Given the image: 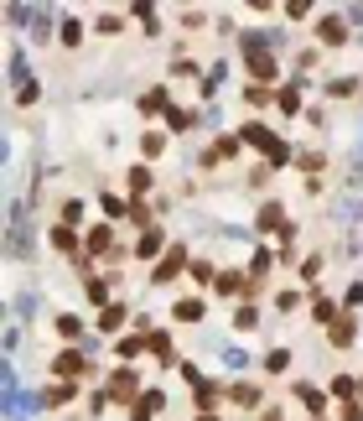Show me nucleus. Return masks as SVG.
Returning <instances> with one entry per match:
<instances>
[{"label": "nucleus", "mask_w": 363, "mask_h": 421, "mask_svg": "<svg viewBox=\"0 0 363 421\" xmlns=\"http://www.w3.org/2000/svg\"><path fill=\"white\" fill-rule=\"evenodd\" d=\"M104 390H110V401H130V396H136V370H114L110 375V385H104Z\"/></svg>", "instance_id": "nucleus-1"}, {"label": "nucleus", "mask_w": 363, "mask_h": 421, "mask_svg": "<svg viewBox=\"0 0 363 421\" xmlns=\"http://www.w3.org/2000/svg\"><path fill=\"white\" fill-rule=\"evenodd\" d=\"M145 349H151L161 364H177V344H171V333H166V328H156V333L145 338Z\"/></svg>", "instance_id": "nucleus-2"}, {"label": "nucleus", "mask_w": 363, "mask_h": 421, "mask_svg": "<svg viewBox=\"0 0 363 421\" xmlns=\"http://www.w3.org/2000/svg\"><path fill=\"white\" fill-rule=\"evenodd\" d=\"M244 63H249V73H254V78H260V84H270V78L280 73V63L270 58V52H249V58H244Z\"/></svg>", "instance_id": "nucleus-3"}, {"label": "nucleus", "mask_w": 363, "mask_h": 421, "mask_svg": "<svg viewBox=\"0 0 363 421\" xmlns=\"http://www.w3.org/2000/svg\"><path fill=\"white\" fill-rule=\"evenodd\" d=\"M182 260H187V250L177 245V250H171V255H166V266H156V271H151V281H156V286H166V281H171V276H177V271H182Z\"/></svg>", "instance_id": "nucleus-4"}, {"label": "nucleus", "mask_w": 363, "mask_h": 421, "mask_svg": "<svg viewBox=\"0 0 363 421\" xmlns=\"http://www.w3.org/2000/svg\"><path fill=\"white\" fill-rule=\"evenodd\" d=\"M228 401H234V406H244V411H249V406H260V385L239 380V385H228Z\"/></svg>", "instance_id": "nucleus-5"}, {"label": "nucleus", "mask_w": 363, "mask_h": 421, "mask_svg": "<svg viewBox=\"0 0 363 421\" xmlns=\"http://www.w3.org/2000/svg\"><path fill=\"white\" fill-rule=\"evenodd\" d=\"M192 406H197V416H203V411H213V406H218V385H213V380L192 385Z\"/></svg>", "instance_id": "nucleus-6"}, {"label": "nucleus", "mask_w": 363, "mask_h": 421, "mask_svg": "<svg viewBox=\"0 0 363 421\" xmlns=\"http://www.w3.org/2000/svg\"><path fill=\"white\" fill-rule=\"evenodd\" d=\"M140 110H145V115H166V110H171L166 89H145V94H140Z\"/></svg>", "instance_id": "nucleus-7"}, {"label": "nucleus", "mask_w": 363, "mask_h": 421, "mask_svg": "<svg viewBox=\"0 0 363 421\" xmlns=\"http://www.w3.org/2000/svg\"><path fill=\"white\" fill-rule=\"evenodd\" d=\"M312 323L332 328V323H338V302H332V297H317V302H312Z\"/></svg>", "instance_id": "nucleus-8"}, {"label": "nucleus", "mask_w": 363, "mask_h": 421, "mask_svg": "<svg viewBox=\"0 0 363 421\" xmlns=\"http://www.w3.org/2000/svg\"><path fill=\"white\" fill-rule=\"evenodd\" d=\"M125 318H130L125 302H110V307H104V318H99V328H104V333H114V328H125Z\"/></svg>", "instance_id": "nucleus-9"}, {"label": "nucleus", "mask_w": 363, "mask_h": 421, "mask_svg": "<svg viewBox=\"0 0 363 421\" xmlns=\"http://www.w3.org/2000/svg\"><path fill=\"white\" fill-rule=\"evenodd\" d=\"M260 229H291V224H286V208H280V203H265L260 208Z\"/></svg>", "instance_id": "nucleus-10"}, {"label": "nucleus", "mask_w": 363, "mask_h": 421, "mask_svg": "<svg viewBox=\"0 0 363 421\" xmlns=\"http://www.w3.org/2000/svg\"><path fill=\"white\" fill-rule=\"evenodd\" d=\"M203 312H208V307H203L197 297H182V302H177V323H203Z\"/></svg>", "instance_id": "nucleus-11"}, {"label": "nucleus", "mask_w": 363, "mask_h": 421, "mask_svg": "<svg viewBox=\"0 0 363 421\" xmlns=\"http://www.w3.org/2000/svg\"><path fill=\"white\" fill-rule=\"evenodd\" d=\"M161 245H166V234H161V229H145V240L136 245V255H140V260H151V255H161Z\"/></svg>", "instance_id": "nucleus-12"}, {"label": "nucleus", "mask_w": 363, "mask_h": 421, "mask_svg": "<svg viewBox=\"0 0 363 421\" xmlns=\"http://www.w3.org/2000/svg\"><path fill=\"white\" fill-rule=\"evenodd\" d=\"M73 396H78V385H68V380H62V385H52L47 396H42V406H68Z\"/></svg>", "instance_id": "nucleus-13"}, {"label": "nucleus", "mask_w": 363, "mask_h": 421, "mask_svg": "<svg viewBox=\"0 0 363 421\" xmlns=\"http://www.w3.org/2000/svg\"><path fill=\"white\" fill-rule=\"evenodd\" d=\"M317 32H322V42H332V47H338V42H343V37H348V26H343L338 16H327V21H322V26H317Z\"/></svg>", "instance_id": "nucleus-14"}, {"label": "nucleus", "mask_w": 363, "mask_h": 421, "mask_svg": "<svg viewBox=\"0 0 363 421\" xmlns=\"http://www.w3.org/2000/svg\"><path fill=\"white\" fill-rule=\"evenodd\" d=\"M140 151L145 156H161V151H166V130H145V136H140Z\"/></svg>", "instance_id": "nucleus-15"}, {"label": "nucleus", "mask_w": 363, "mask_h": 421, "mask_svg": "<svg viewBox=\"0 0 363 421\" xmlns=\"http://www.w3.org/2000/svg\"><path fill=\"white\" fill-rule=\"evenodd\" d=\"M114 354H119V359H140V354H145V338H119V344H114Z\"/></svg>", "instance_id": "nucleus-16"}, {"label": "nucleus", "mask_w": 363, "mask_h": 421, "mask_svg": "<svg viewBox=\"0 0 363 421\" xmlns=\"http://www.w3.org/2000/svg\"><path fill=\"white\" fill-rule=\"evenodd\" d=\"M73 245H78V229L58 224V229H52V250H73Z\"/></svg>", "instance_id": "nucleus-17"}, {"label": "nucleus", "mask_w": 363, "mask_h": 421, "mask_svg": "<svg viewBox=\"0 0 363 421\" xmlns=\"http://www.w3.org/2000/svg\"><path fill=\"white\" fill-rule=\"evenodd\" d=\"M234 328H239V333H254V328H260V312H254V307H239L234 312Z\"/></svg>", "instance_id": "nucleus-18"}, {"label": "nucleus", "mask_w": 363, "mask_h": 421, "mask_svg": "<svg viewBox=\"0 0 363 421\" xmlns=\"http://www.w3.org/2000/svg\"><path fill=\"white\" fill-rule=\"evenodd\" d=\"M275 104H280L286 115H296V110H301V94H296V89L286 84V89H275Z\"/></svg>", "instance_id": "nucleus-19"}, {"label": "nucleus", "mask_w": 363, "mask_h": 421, "mask_svg": "<svg viewBox=\"0 0 363 421\" xmlns=\"http://www.w3.org/2000/svg\"><path fill=\"white\" fill-rule=\"evenodd\" d=\"M62 224H68V229L84 224V198H68V203H62Z\"/></svg>", "instance_id": "nucleus-20"}, {"label": "nucleus", "mask_w": 363, "mask_h": 421, "mask_svg": "<svg viewBox=\"0 0 363 421\" xmlns=\"http://www.w3.org/2000/svg\"><path fill=\"white\" fill-rule=\"evenodd\" d=\"M104 214H110V219H125V214H130V203L119 198V193H104Z\"/></svg>", "instance_id": "nucleus-21"}, {"label": "nucleus", "mask_w": 363, "mask_h": 421, "mask_svg": "<svg viewBox=\"0 0 363 421\" xmlns=\"http://www.w3.org/2000/svg\"><path fill=\"white\" fill-rule=\"evenodd\" d=\"M275 94H270V89H265V84H249L244 89V104H254V110H260V104H270Z\"/></svg>", "instance_id": "nucleus-22"}, {"label": "nucleus", "mask_w": 363, "mask_h": 421, "mask_svg": "<svg viewBox=\"0 0 363 421\" xmlns=\"http://www.w3.org/2000/svg\"><path fill=\"white\" fill-rule=\"evenodd\" d=\"M84 42V21H62V47H78Z\"/></svg>", "instance_id": "nucleus-23"}, {"label": "nucleus", "mask_w": 363, "mask_h": 421, "mask_svg": "<svg viewBox=\"0 0 363 421\" xmlns=\"http://www.w3.org/2000/svg\"><path fill=\"white\" fill-rule=\"evenodd\" d=\"M130 193H151V172L145 167H130Z\"/></svg>", "instance_id": "nucleus-24"}, {"label": "nucleus", "mask_w": 363, "mask_h": 421, "mask_svg": "<svg viewBox=\"0 0 363 421\" xmlns=\"http://www.w3.org/2000/svg\"><path fill=\"white\" fill-rule=\"evenodd\" d=\"M47 32H52V11H37V21H32V37H37V42H47Z\"/></svg>", "instance_id": "nucleus-25"}, {"label": "nucleus", "mask_w": 363, "mask_h": 421, "mask_svg": "<svg viewBox=\"0 0 363 421\" xmlns=\"http://www.w3.org/2000/svg\"><path fill=\"white\" fill-rule=\"evenodd\" d=\"M58 333H62V338H78V333H84V323H78L73 312H62V318H58Z\"/></svg>", "instance_id": "nucleus-26"}, {"label": "nucleus", "mask_w": 363, "mask_h": 421, "mask_svg": "<svg viewBox=\"0 0 363 421\" xmlns=\"http://www.w3.org/2000/svg\"><path fill=\"white\" fill-rule=\"evenodd\" d=\"M187 276H192L197 286H208V281H213V266H208V260H192V266H187Z\"/></svg>", "instance_id": "nucleus-27"}, {"label": "nucleus", "mask_w": 363, "mask_h": 421, "mask_svg": "<svg viewBox=\"0 0 363 421\" xmlns=\"http://www.w3.org/2000/svg\"><path fill=\"white\" fill-rule=\"evenodd\" d=\"M296 396H301L306 406H312V411H322V406H327V401H322V390H317V385H296Z\"/></svg>", "instance_id": "nucleus-28"}, {"label": "nucleus", "mask_w": 363, "mask_h": 421, "mask_svg": "<svg viewBox=\"0 0 363 421\" xmlns=\"http://www.w3.org/2000/svg\"><path fill=\"white\" fill-rule=\"evenodd\" d=\"M296 307H301V292H291V286H286V292L275 297V312H296Z\"/></svg>", "instance_id": "nucleus-29"}, {"label": "nucleus", "mask_w": 363, "mask_h": 421, "mask_svg": "<svg viewBox=\"0 0 363 421\" xmlns=\"http://www.w3.org/2000/svg\"><path fill=\"white\" fill-rule=\"evenodd\" d=\"M332 344H338V349L353 344V323H332Z\"/></svg>", "instance_id": "nucleus-30"}, {"label": "nucleus", "mask_w": 363, "mask_h": 421, "mask_svg": "<svg viewBox=\"0 0 363 421\" xmlns=\"http://www.w3.org/2000/svg\"><path fill=\"white\" fill-rule=\"evenodd\" d=\"M332 396H338V401H348V396H358V385H353L348 375H338V380H332Z\"/></svg>", "instance_id": "nucleus-31"}, {"label": "nucleus", "mask_w": 363, "mask_h": 421, "mask_svg": "<svg viewBox=\"0 0 363 421\" xmlns=\"http://www.w3.org/2000/svg\"><path fill=\"white\" fill-rule=\"evenodd\" d=\"M88 250H110V229H104V224H99V229H88Z\"/></svg>", "instance_id": "nucleus-32"}, {"label": "nucleus", "mask_w": 363, "mask_h": 421, "mask_svg": "<svg viewBox=\"0 0 363 421\" xmlns=\"http://www.w3.org/2000/svg\"><path fill=\"white\" fill-rule=\"evenodd\" d=\"M58 370H62V375H73V370H84V359H78V354H62Z\"/></svg>", "instance_id": "nucleus-33"}, {"label": "nucleus", "mask_w": 363, "mask_h": 421, "mask_svg": "<svg viewBox=\"0 0 363 421\" xmlns=\"http://www.w3.org/2000/svg\"><path fill=\"white\" fill-rule=\"evenodd\" d=\"M306 11H312V6H306V0H291V6H286V21H301Z\"/></svg>", "instance_id": "nucleus-34"}, {"label": "nucleus", "mask_w": 363, "mask_h": 421, "mask_svg": "<svg viewBox=\"0 0 363 421\" xmlns=\"http://www.w3.org/2000/svg\"><path fill=\"white\" fill-rule=\"evenodd\" d=\"M286 364H291V349H275V354H270V370L280 375V370H286Z\"/></svg>", "instance_id": "nucleus-35"}, {"label": "nucleus", "mask_w": 363, "mask_h": 421, "mask_svg": "<svg viewBox=\"0 0 363 421\" xmlns=\"http://www.w3.org/2000/svg\"><path fill=\"white\" fill-rule=\"evenodd\" d=\"M358 302H363V281H353V286H348V307H358Z\"/></svg>", "instance_id": "nucleus-36"}, {"label": "nucleus", "mask_w": 363, "mask_h": 421, "mask_svg": "<svg viewBox=\"0 0 363 421\" xmlns=\"http://www.w3.org/2000/svg\"><path fill=\"white\" fill-rule=\"evenodd\" d=\"M348 21H353V26H363V6H353V11H348Z\"/></svg>", "instance_id": "nucleus-37"}, {"label": "nucleus", "mask_w": 363, "mask_h": 421, "mask_svg": "<svg viewBox=\"0 0 363 421\" xmlns=\"http://www.w3.org/2000/svg\"><path fill=\"white\" fill-rule=\"evenodd\" d=\"M265 421H280V411H265Z\"/></svg>", "instance_id": "nucleus-38"}, {"label": "nucleus", "mask_w": 363, "mask_h": 421, "mask_svg": "<svg viewBox=\"0 0 363 421\" xmlns=\"http://www.w3.org/2000/svg\"><path fill=\"white\" fill-rule=\"evenodd\" d=\"M197 421H218V416H197Z\"/></svg>", "instance_id": "nucleus-39"}]
</instances>
